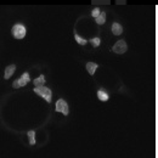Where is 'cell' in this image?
Masks as SVG:
<instances>
[{
	"instance_id": "obj_10",
	"label": "cell",
	"mask_w": 158,
	"mask_h": 158,
	"mask_svg": "<svg viewBox=\"0 0 158 158\" xmlns=\"http://www.w3.org/2000/svg\"><path fill=\"white\" fill-rule=\"evenodd\" d=\"M44 83H45V77H44L43 74H41L40 77H38L37 79L33 80V84H34L35 88H38V86H44Z\"/></svg>"
},
{
	"instance_id": "obj_17",
	"label": "cell",
	"mask_w": 158,
	"mask_h": 158,
	"mask_svg": "<svg viewBox=\"0 0 158 158\" xmlns=\"http://www.w3.org/2000/svg\"><path fill=\"white\" fill-rule=\"evenodd\" d=\"M117 4H118V5L119 4H125V1H117Z\"/></svg>"
},
{
	"instance_id": "obj_3",
	"label": "cell",
	"mask_w": 158,
	"mask_h": 158,
	"mask_svg": "<svg viewBox=\"0 0 158 158\" xmlns=\"http://www.w3.org/2000/svg\"><path fill=\"white\" fill-rule=\"evenodd\" d=\"M12 34L16 39H22L26 35V28L22 24H15L12 27Z\"/></svg>"
},
{
	"instance_id": "obj_5",
	"label": "cell",
	"mask_w": 158,
	"mask_h": 158,
	"mask_svg": "<svg viewBox=\"0 0 158 158\" xmlns=\"http://www.w3.org/2000/svg\"><path fill=\"white\" fill-rule=\"evenodd\" d=\"M56 111H57V112H61V113L64 114V116H67V114L69 113L68 105H67V102H66L64 100L60 99L59 101L56 102Z\"/></svg>"
},
{
	"instance_id": "obj_4",
	"label": "cell",
	"mask_w": 158,
	"mask_h": 158,
	"mask_svg": "<svg viewBox=\"0 0 158 158\" xmlns=\"http://www.w3.org/2000/svg\"><path fill=\"white\" fill-rule=\"evenodd\" d=\"M112 50H113L116 54H119V55L124 54V52L128 50V45H127L125 40H119V41H117V43L113 45Z\"/></svg>"
},
{
	"instance_id": "obj_12",
	"label": "cell",
	"mask_w": 158,
	"mask_h": 158,
	"mask_svg": "<svg viewBox=\"0 0 158 158\" xmlns=\"http://www.w3.org/2000/svg\"><path fill=\"white\" fill-rule=\"evenodd\" d=\"M28 136H29V143L34 145L35 143V133L33 130H31V131H28Z\"/></svg>"
},
{
	"instance_id": "obj_15",
	"label": "cell",
	"mask_w": 158,
	"mask_h": 158,
	"mask_svg": "<svg viewBox=\"0 0 158 158\" xmlns=\"http://www.w3.org/2000/svg\"><path fill=\"white\" fill-rule=\"evenodd\" d=\"M100 14H101V11H100L99 7H95V9L91 11V16H93V17H95V19H96V17H99Z\"/></svg>"
},
{
	"instance_id": "obj_1",
	"label": "cell",
	"mask_w": 158,
	"mask_h": 158,
	"mask_svg": "<svg viewBox=\"0 0 158 158\" xmlns=\"http://www.w3.org/2000/svg\"><path fill=\"white\" fill-rule=\"evenodd\" d=\"M34 93L38 94L41 98H44L46 102H49V103L51 102L52 93H51V90H50L49 88H46V86H38V88H34Z\"/></svg>"
},
{
	"instance_id": "obj_16",
	"label": "cell",
	"mask_w": 158,
	"mask_h": 158,
	"mask_svg": "<svg viewBox=\"0 0 158 158\" xmlns=\"http://www.w3.org/2000/svg\"><path fill=\"white\" fill-rule=\"evenodd\" d=\"M108 2H110V1H100V2H98V1H95V0L93 1V4H108Z\"/></svg>"
},
{
	"instance_id": "obj_8",
	"label": "cell",
	"mask_w": 158,
	"mask_h": 158,
	"mask_svg": "<svg viewBox=\"0 0 158 158\" xmlns=\"http://www.w3.org/2000/svg\"><path fill=\"white\" fill-rule=\"evenodd\" d=\"M15 69H16V66L15 64H10V66H7L6 67V69H5V79H9L12 74H14V72H15Z\"/></svg>"
},
{
	"instance_id": "obj_9",
	"label": "cell",
	"mask_w": 158,
	"mask_h": 158,
	"mask_svg": "<svg viewBox=\"0 0 158 158\" xmlns=\"http://www.w3.org/2000/svg\"><path fill=\"white\" fill-rule=\"evenodd\" d=\"M98 98H99L101 101H103V102H105V101H107V100L110 99V95H108L103 89H101V90L98 91Z\"/></svg>"
},
{
	"instance_id": "obj_6",
	"label": "cell",
	"mask_w": 158,
	"mask_h": 158,
	"mask_svg": "<svg viewBox=\"0 0 158 158\" xmlns=\"http://www.w3.org/2000/svg\"><path fill=\"white\" fill-rule=\"evenodd\" d=\"M98 67H99V64L95 63V62H88L86 63V71L89 72L90 76H94L95 74V71L98 69Z\"/></svg>"
},
{
	"instance_id": "obj_13",
	"label": "cell",
	"mask_w": 158,
	"mask_h": 158,
	"mask_svg": "<svg viewBox=\"0 0 158 158\" xmlns=\"http://www.w3.org/2000/svg\"><path fill=\"white\" fill-rule=\"evenodd\" d=\"M90 44H91L94 48H98L100 44H101V39H100V38H93V39H90Z\"/></svg>"
},
{
	"instance_id": "obj_11",
	"label": "cell",
	"mask_w": 158,
	"mask_h": 158,
	"mask_svg": "<svg viewBox=\"0 0 158 158\" xmlns=\"http://www.w3.org/2000/svg\"><path fill=\"white\" fill-rule=\"evenodd\" d=\"M95 20H96V23H98V24H103V23L106 22V12H105V11H101L100 16L96 17Z\"/></svg>"
},
{
	"instance_id": "obj_2",
	"label": "cell",
	"mask_w": 158,
	"mask_h": 158,
	"mask_svg": "<svg viewBox=\"0 0 158 158\" xmlns=\"http://www.w3.org/2000/svg\"><path fill=\"white\" fill-rule=\"evenodd\" d=\"M29 80H31V78H29V73H28V72H26V73H23V74H22V77H21V78H19L17 80H15V81H14L12 86H14L15 89H19V88H21V86L27 85V84L29 83Z\"/></svg>"
},
{
	"instance_id": "obj_14",
	"label": "cell",
	"mask_w": 158,
	"mask_h": 158,
	"mask_svg": "<svg viewBox=\"0 0 158 158\" xmlns=\"http://www.w3.org/2000/svg\"><path fill=\"white\" fill-rule=\"evenodd\" d=\"M74 38H76V40H77V43L80 44V45H85V44H86V40L84 39V38H80L77 33L74 34Z\"/></svg>"
},
{
	"instance_id": "obj_7",
	"label": "cell",
	"mask_w": 158,
	"mask_h": 158,
	"mask_svg": "<svg viewBox=\"0 0 158 158\" xmlns=\"http://www.w3.org/2000/svg\"><path fill=\"white\" fill-rule=\"evenodd\" d=\"M112 33H113L114 35H120V34L123 33V27H122V24L114 22V23L112 24Z\"/></svg>"
}]
</instances>
